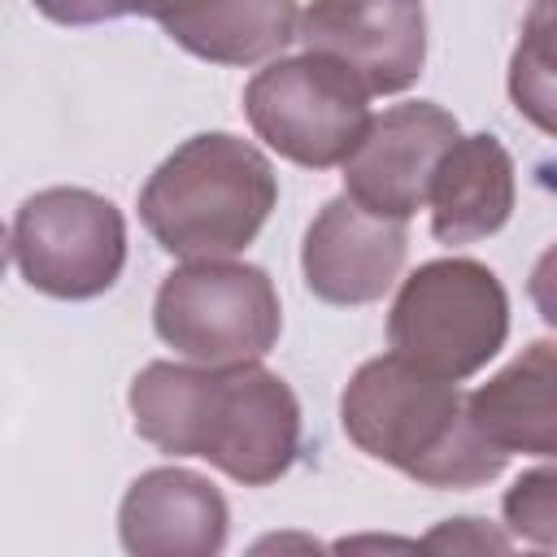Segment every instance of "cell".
<instances>
[{
  "instance_id": "obj_1",
  "label": "cell",
  "mask_w": 557,
  "mask_h": 557,
  "mask_svg": "<svg viewBox=\"0 0 557 557\" xmlns=\"http://www.w3.org/2000/svg\"><path fill=\"white\" fill-rule=\"evenodd\" d=\"M135 431L174 457H205L244 487H265L296 461L300 405L257 361L170 366L152 361L131 383Z\"/></svg>"
},
{
  "instance_id": "obj_2",
  "label": "cell",
  "mask_w": 557,
  "mask_h": 557,
  "mask_svg": "<svg viewBox=\"0 0 557 557\" xmlns=\"http://www.w3.org/2000/svg\"><path fill=\"white\" fill-rule=\"evenodd\" d=\"M339 413L348 440L366 457L396 466L422 487H479L505 470V453L466 418L457 383L400 352L366 361L352 374Z\"/></svg>"
},
{
  "instance_id": "obj_3",
  "label": "cell",
  "mask_w": 557,
  "mask_h": 557,
  "mask_svg": "<svg viewBox=\"0 0 557 557\" xmlns=\"http://www.w3.org/2000/svg\"><path fill=\"white\" fill-rule=\"evenodd\" d=\"M278 200L270 161L235 135H196L174 148L139 191L152 239L183 261H226L244 252Z\"/></svg>"
},
{
  "instance_id": "obj_4",
  "label": "cell",
  "mask_w": 557,
  "mask_h": 557,
  "mask_svg": "<svg viewBox=\"0 0 557 557\" xmlns=\"http://www.w3.org/2000/svg\"><path fill=\"white\" fill-rule=\"evenodd\" d=\"M505 331L509 300L500 278L466 257L431 261L409 274L387 318L392 352L453 383L483 370L500 352Z\"/></svg>"
},
{
  "instance_id": "obj_5",
  "label": "cell",
  "mask_w": 557,
  "mask_h": 557,
  "mask_svg": "<svg viewBox=\"0 0 557 557\" xmlns=\"http://www.w3.org/2000/svg\"><path fill=\"white\" fill-rule=\"evenodd\" d=\"M152 326L174 352L200 366H235L274 348L283 309L265 270L235 261H191L161 283Z\"/></svg>"
},
{
  "instance_id": "obj_6",
  "label": "cell",
  "mask_w": 557,
  "mask_h": 557,
  "mask_svg": "<svg viewBox=\"0 0 557 557\" xmlns=\"http://www.w3.org/2000/svg\"><path fill=\"white\" fill-rule=\"evenodd\" d=\"M370 91L331 57L305 52L265 65L244 87L252 131L305 170L344 165L370 126Z\"/></svg>"
},
{
  "instance_id": "obj_7",
  "label": "cell",
  "mask_w": 557,
  "mask_h": 557,
  "mask_svg": "<svg viewBox=\"0 0 557 557\" xmlns=\"http://www.w3.org/2000/svg\"><path fill=\"white\" fill-rule=\"evenodd\" d=\"M13 257L35 292L57 300H91L109 292L126 265V222L96 191L48 187L22 200L13 222Z\"/></svg>"
},
{
  "instance_id": "obj_8",
  "label": "cell",
  "mask_w": 557,
  "mask_h": 557,
  "mask_svg": "<svg viewBox=\"0 0 557 557\" xmlns=\"http://www.w3.org/2000/svg\"><path fill=\"white\" fill-rule=\"evenodd\" d=\"M296 39L305 52L339 61L370 96H392L422 74L426 13L422 0H313Z\"/></svg>"
},
{
  "instance_id": "obj_9",
  "label": "cell",
  "mask_w": 557,
  "mask_h": 557,
  "mask_svg": "<svg viewBox=\"0 0 557 557\" xmlns=\"http://www.w3.org/2000/svg\"><path fill=\"white\" fill-rule=\"evenodd\" d=\"M457 139V117L431 100L396 104L370 117L357 148L344 157V196L383 218H413L426 205L431 174Z\"/></svg>"
},
{
  "instance_id": "obj_10",
  "label": "cell",
  "mask_w": 557,
  "mask_h": 557,
  "mask_svg": "<svg viewBox=\"0 0 557 557\" xmlns=\"http://www.w3.org/2000/svg\"><path fill=\"white\" fill-rule=\"evenodd\" d=\"M405 244V222L335 196L305 235V283L326 305H370L400 278Z\"/></svg>"
},
{
  "instance_id": "obj_11",
  "label": "cell",
  "mask_w": 557,
  "mask_h": 557,
  "mask_svg": "<svg viewBox=\"0 0 557 557\" xmlns=\"http://www.w3.org/2000/svg\"><path fill=\"white\" fill-rule=\"evenodd\" d=\"M122 544L144 557H209L226 544V500L191 470H148L122 500Z\"/></svg>"
},
{
  "instance_id": "obj_12",
  "label": "cell",
  "mask_w": 557,
  "mask_h": 557,
  "mask_svg": "<svg viewBox=\"0 0 557 557\" xmlns=\"http://www.w3.org/2000/svg\"><path fill=\"white\" fill-rule=\"evenodd\" d=\"M178 48L213 65H252L296 39V0H144Z\"/></svg>"
},
{
  "instance_id": "obj_13",
  "label": "cell",
  "mask_w": 557,
  "mask_h": 557,
  "mask_svg": "<svg viewBox=\"0 0 557 557\" xmlns=\"http://www.w3.org/2000/svg\"><path fill=\"white\" fill-rule=\"evenodd\" d=\"M431 231L440 244H474L513 213V161L492 135H457L440 157L431 187Z\"/></svg>"
},
{
  "instance_id": "obj_14",
  "label": "cell",
  "mask_w": 557,
  "mask_h": 557,
  "mask_svg": "<svg viewBox=\"0 0 557 557\" xmlns=\"http://www.w3.org/2000/svg\"><path fill=\"white\" fill-rule=\"evenodd\" d=\"M553 379H557L553 339H535L513 366H505L492 383H483L474 396H466V418L505 457L509 453L553 457V448H557Z\"/></svg>"
},
{
  "instance_id": "obj_15",
  "label": "cell",
  "mask_w": 557,
  "mask_h": 557,
  "mask_svg": "<svg viewBox=\"0 0 557 557\" xmlns=\"http://www.w3.org/2000/svg\"><path fill=\"white\" fill-rule=\"evenodd\" d=\"M548 0H535L531 17H527V35L518 44L513 57V74H509V91L513 104L540 126L553 131V57H548Z\"/></svg>"
},
{
  "instance_id": "obj_16",
  "label": "cell",
  "mask_w": 557,
  "mask_h": 557,
  "mask_svg": "<svg viewBox=\"0 0 557 557\" xmlns=\"http://www.w3.org/2000/svg\"><path fill=\"white\" fill-rule=\"evenodd\" d=\"M505 518H509V527H513L518 535H527V540H535V544H544V548L553 544V535H557V479H553L548 466L522 474V479L509 487V496H505Z\"/></svg>"
},
{
  "instance_id": "obj_17",
  "label": "cell",
  "mask_w": 557,
  "mask_h": 557,
  "mask_svg": "<svg viewBox=\"0 0 557 557\" xmlns=\"http://www.w3.org/2000/svg\"><path fill=\"white\" fill-rule=\"evenodd\" d=\"M35 9L61 26H96V22L139 13L144 0H35Z\"/></svg>"
},
{
  "instance_id": "obj_18",
  "label": "cell",
  "mask_w": 557,
  "mask_h": 557,
  "mask_svg": "<svg viewBox=\"0 0 557 557\" xmlns=\"http://www.w3.org/2000/svg\"><path fill=\"white\" fill-rule=\"evenodd\" d=\"M505 544H509L505 535H496V531L479 527L474 518L444 522L440 531H431V535L422 540V548H505Z\"/></svg>"
},
{
  "instance_id": "obj_19",
  "label": "cell",
  "mask_w": 557,
  "mask_h": 557,
  "mask_svg": "<svg viewBox=\"0 0 557 557\" xmlns=\"http://www.w3.org/2000/svg\"><path fill=\"white\" fill-rule=\"evenodd\" d=\"M9 252H13V239H9V231L0 226V274H4V265H9Z\"/></svg>"
}]
</instances>
